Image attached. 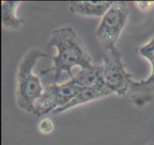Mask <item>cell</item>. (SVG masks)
I'll return each mask as SVG.
<instances>
[{
	"label": "cell",
	"mask_w": 154,
	"mask_h": 145,
	"mask_svg": "<svg viewBox=\"0 0 154 145\" xmlns=\"http://www.w3.org/2000/svg\"><path fill=\"white\" fill-rule=\"evenodd\" d=\"M51 47L57 48V54L51 58L54 65L42 71L41 75L54 72L55 84L63 72H67L71 78H73L72 69L74 67L80 66L84 69L92 64L91 57L84 42L72 27L64 26L54 30L48 43V48Z\"/></svg>",
	"instance_id": "cell-1"
},
{
	"label": "cell",
	"mask_w": 154,
	"mask_h": 145,
	"mask_svg": "<svg viewBox=\"0 0 154 145\" xmlns=\"http://www.w3.org/2000/svg\"><path fill=\"white\" fill-rule=\"evenodd\" d=\"M40 58H52L39 49H31L23 57L17 72L16 102L23 111L34 114L35 104L43 94V87L33 69Z\"/></svg>",
	"instance_id": "cell-2"
},
{
	"label": "cell",
	"mask_w": 154,
	"mask_h": 145,
	"mask_svg": "<svg viewBox=\"0 0 154 145\" xmlns=\"http://www.w3.org/2000/svg\"><path fill=\"white\" fill-rule=\"evenodd\" d=\"M129 14L126 2H114L102 17L96 35L102 46L110 52L117 49L115 45L126 26Z\"/></svg>",
	"instance_id": "cell-3"
},
{
	"label": "cell",
	"mask_w": 154,
	"mask_h": 145,
	"mask_svg": "<svg viewBox=\"0 0 154 145\" xmlns=\"http://www.w3.org/2000/svg\"><path fill=\"white\" fill-rule=\"evenodd\" d=\"M85 90L87 89L76 85L72 80L61 84L54 83L45 88L43 94L36 101L34 115L41 117L62 108Z\"/></svg>",
	"instance_id": "cell-4"
},
{
	"label": "cell",
	"mask_w": 154,
	"mask_h": 145,
	"mask_svg": "<svg viewBox=\"0 0 154 145\" xmlns=\"http://www.w3.org/2000/svg\"><path fill=\"white\" fill-rule=\"evenodd\" d=\"M110 53L111 56L104 57L102 64L105 86L112 93L124 96L132 85V75L126 72L117 49Z\"/></svg>",
	"instance_id": "cell-5"
},
{
	"label": "cell",
	"mask_w": 154,
	"mask_h": 145,
	"mask_svg": "<svg viewBox=\"0 0 154 145\" xmlns=\"http://www.w3.org/2000/svg\"><path fill=\"white\" fill-rule=\"evenodd\" d=\"M71 80L76 85L87 90L112 93L105 86L102 65L91 64L81 69Z\"/></svg>",
	"instance_id": "cell-6"
},
{
	"label": "cell",
	"mask_w": 154,
	"mask_h": 145,
	"mask_svg": "<svg viewBox=\"0 0 154 145\" xmlns=\"http://www.w3.org/2000/svg\"><path fill=\"white\" fill-rule=\"evenodd\" d=\"M114 2L75 1L69 3L72 13L87 17H103Z\"/></svg>",
	"instance_id": "cell-7"
},
{
	"label": "cell",
	"mask_w": 154,
	"mask_h": 145,
	"mask_svg": "<svg viewBox=\"0 0 154 145\" xmlns=\"http://www.w3.org/2000/svg\"><path fill=\"white\" fill-rule=\"evenodd\" d=\"M20 4V2H2V25L3 28L16 31L25 24L24 19L17 17L16 15V11Z\"/></svg>",
	"instance_id": "cell-8"
},
{
	"label": "cell",
	"mask_w": 154,
	"mask_h": 145,
	"mask_svg": "<svg viewBox=\"0 0 154 145\" xmlns=\"http://www.w3.org/2000/svg\"><path fill=\"white\" fill-rule=\"evenodd\" d=\"M139 54L144 58L147 59L151 65V73L148 78L141 81H133L132 87L135 88H146L154 84V37L147 43L144 44L138 50Z\"/></svg>",
	"instance_id": "cell-9"
},
{
	"label": "cell",
	"mask_w": 154,
	"mask_h": 145,
	"mask_svg": "<svg viewBox=\"0 0 154 145\" xmlns=\"http://www.w3.org/2000/svg\"><path fill=\"white\" fill-rule=\"evenodd\" d=\"M109 95H111V93L99 92L93 90H85L84 91L81 92L80 93H78L67 105L62 107V108L55 110L53 112L54 114H60V113L64 112V111H67V110L71 109L72 108H75V107L78 106V105L88 103V102H92V101L100 99V98L105 97V96H109Z\"/></svg>",
	"instance_id": "cell-10"
},
{
	"label": "cell",
	"mask_w": 154,
	"mask_h": 145,
	"mask_svg": "<svg viewBox=\"0 0 154 145\" xmlns=\"http://www.w3.org/2000/svg\"><path fill=\"white\" fill-rule=\"evenodd\" d=\"M38 129L43 135H49L54 130V124L50 118H44L39 122Z\"/></svg>",
	"instance_id": "cell-11"
},
{
	"label": "cell",
	"mask_w": 154,
	"mask_h": 145,
	"mask_svg": "<svg viewBox=\"0 0 154 145\" xmlns=\"http://www.w3.org/2000/svg\"><path fill=\"white\" fill-rule=\"evenodd\" d=\"M135 5L144 12H147L154 8V2H135Z\"/></svg>",
	"instance_id": "cell-12"
},
{
	"label": "cell",
	"mask_w": 154,
	"mask_h": 145,
	"mask_svg": "<svg viewBox=\"0 0 154 145\" xmlns=\"http://www.w3.org/2000/svg\"><path fill=\"white\" fill-rule=\"evenodd\" d=\"M149 145H154V144H149Z\"/></svg>",
	"instance_id": "cell-13"
}]
</instances>
